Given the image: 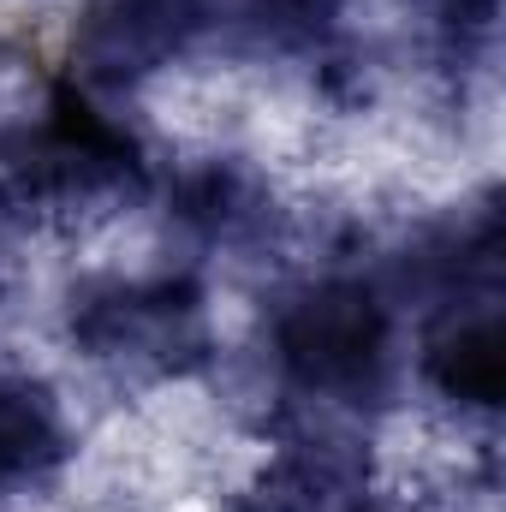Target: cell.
Returning <instances> with one entry per match:
<instances>
[{
	"label": "cell",
	"mask_w": 506,
	"mask_h": 512,
	"mask_svg": "<svg viewBox=\"0 0 506 512\" xmlns=\"http://www.w3.org/2000/svg\"><path fill=\"white\" fill-rule=\"evenodd\" d=\"M268 370L286 405L370 423L399 376V310L376 268L334 262L268 310Z\"/></svg>",
	"instance_id": "obj_1"
},
{
	"label": "cell",
	"mask_w": 506,
	"mask_h": 512,
	"mask_svg": "<svg viewBox=\"0 0 506 512\" xmlns=\"http://www.w3.org/2000/svg\"><path fill=\"white\" fill-rule=\"evenodd\" d=\"M149 185L155 173L137 126L66 72L48 78V96L24 126L0 131V191L24 221L114 215L143 203Z\"/></svg>",
	"instance_id": "obj_2"
},
{
	"label": "cell",
	"mask_w": 506,
	"mask_h": 512,
	"mask_svg": "<svg viewBox=\"0 0 506 512\" xmlns=\"http://www.w3.org/2000/svg\"><path fill=\"white\" fill-rule=\"evenodd\" d=\"M66 334L84 364L120 382H185L215 364L209 292L191 268L108 274L72 298Z\"/></svg>",
	"instance_id": "obj_3"
},
{
	"label": "cell",
	"mask_w": 506,
	"mask_h": 512,
	"mask_svg": "<svg viewBox=\"0 0 506 512\" xmlns=\"http://www.w3.org/2000/svg\"><path fill=\"white\" fill-rule=\"evenodd\" d=\"M215 30V0H78L66 78L90 96H131L173 72Z\"/></svg>",
	"instance_id": "obj_4"
},
{
	"label": "cell",
	"mask_w": 506,
	"mask_h": 512,
	"mask_svg": "<svg viewBox=\"0 0 506 512\" xmlns=\"http://www.w3.org/2000/svg\"><path fill=\"white\" fill-rule=\"evenodd\" d=\"M167 227L203 256H256L280 233V203L256 167L209 155L167 179Z\"/></svg>",
	"instance_id": "obj_5"
},
{
	"label": "cell",
	"mask_w": 506,
	"mask_h": 512,
	"mask_svg": "<svg viewBox=\"0 0 506 512\" xmlns=\"http://www.w3.org/2000/svg\"><path fill=\"white\" fill-rule=\"evenodd\" d=\"M417 382L429 387L459 423H495L506 399V340H501V304H465L435 322H423V352H417Z\"/></svg>",
	"instance_id": "obj_6"
},
{
	"label": "cell",
	"mask_w": 506,
	"mask_h": 512,
	"mask_svg": "<svg viewBox=\"0 0 506 512\" xmlns=\"http://www.w3.org/2000/svg\"><path fill=\"white\" fill-rule=\"evenodd\" d=\"M72 459L66 411L48 387L0 364V512L36 489H48Z\"/></svg>",
	"instance_id": "obj_7"
},
{
	"label": "cell",
	"mask_w": 506,
	"mask_h": 512,
	"mask_svg": "<svg viewBox=\"0 0 506 512\" xmlns=\"http://www.w3.org/2000/svg\"><path fill=\"white\" fill-rule=\"evenodd\" d=\"M352 0H245L239 36L274 60H328L340 48V18Z\"/></svg>",
	"instance_id": "obj_8"
},
{
	"label": "cell",
	"mask_w": 506,
	"mask_h": 512,
	"mask_svg": "<svg viewBox=\"0 0 506 512\" xmlns=\"http://www.w3.org/2000/svg\"><path fill=\"white\" fill-rule=\"evenodd\" d=\"M423 12H429V24H435L441 48H447L453 60H465V54H477V48H489V42H495L501 0H423Z\"/></svg>",
	"instance_id": "obj_9"
},
{
	"label": "cell",
	"mask_w": 506,
	"mask_h": 512,
	"mask_svg": "<svg viewBox=\"0 0 506 512\" xmlns=\"http://www.w3.org/2000/svg\"><path fill=\"white\" fill-rule=\"evenodd\" d=\"M346 512H399V507H387L376 495H358V501H346Z\"/></svg>",
	"instance_id": "obj_10"
},
{
	"label": "cell",
	"mask_w": 506,
	"mask_h": 512,
	"mask_svg": "<svg viewBox=\"0 0 506 512\" xmlns=\"http://www.w3.org/2000/svg\"><path fill=\"white\" fill-rule=\"evenodd\" d=\"M227 512H268V507H262L256 495H239V501H233V507H227Z\"/></svg>",
	"instance_id": "obj_11"
}]
</instances>
